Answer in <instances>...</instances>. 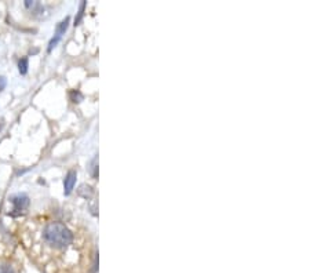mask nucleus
I'll return each instance as SVG.
<instances>
[{
	"label": "nucleus",
	"instance_id": "6e6552de",
	"mask_svg": "<svg viewBox=\"0 0 310 273\" xmlns=\"http://www.w3.org/2000/svg\"><path fill=\"white\" fill-rule=\"evenodd\" d=\"M84 7H86V1H83V3H82V4H80V10H79L78 18L75 19V25H79V22H80V21H82V18H83Z\"/></svg>",
	"mask_w": 310,
	"mask_h": 273
},
{
	"label": "nucleus",
	"instance_id": "9d476101",
	"mask_svg": "<svg viewBox=\"0 0 310 273\" xmlns=\"http://www.w3.org/2000/svg\"><path fill=\"white\" fill-rule=\"evenodd\" d=\"M0 128H1V124H0Z\"/></svg>",
	"mask_w": 310,
	"mask_h": 273
},
{
	"label": "nucleus",
	"instance_id": "1a4fd4ad",
	"mask_svg": "<svg viewBox=\"0 0 310 273\" xmlns=\"http://www.w3.org/2000/svg\"><path fill=\"white\" fill-rule=\"evenodd\" d=\"M6 84H7L6 77L0 76V91H3V90L6 89Z\"/></svg>",
	"mask_w": 310,
	"mask_h": 273
},
{
	"label": "nucleus",
	"instance_id": "f03ea898",
	"mask_svg": "<svg viewBox=\"0 0 310 273\" xmlns=\"http://www.w3.org/2000/svg\"><path fill=\"white\" fill-rule=\"evenodd\" d=\"M10 202L14 206L11 216H20L24 210L28 209V206H29V197L24 195V193H18V195H14V196L10 197Z\"/></svg>",
	"mask_w": 310,
	"mask_h": 273
},
{
	"label": "nucleus",
	"instance_id": "f257e3e1",
	"mask_svg": "<svg viewBox=\"0 0 310 273\" xmlns=\"http://www.w3.org/2000/svg\"><path fill=\"white\" fill-rule=\"evenodd\" d=\"M43 240L55 250H66L75 243V233L65 223L51 221L43 228Z\"/></svg>",
	"mask_w": 310,
	"mask_h": 273
},
{
	"label": "nucleus",
	"instance_id": "20e7f679",
	"mask_svg": "<svg viewBox=\"0 0 310 273\" xmlns=\"http://www.w3.org/2000/svg\"><path fill=\"white\" fill-rule=\"evenodd\" d=\"M76 177H78V174L75 170H71V171H68L66 174V177H65V181H64V193L65 196H69L73 191V188H75V184H76Z\"/></svg>",
	"mask_w": 310,
	"mask_h": 273
},
{
	"label": "nucleus",
	"instance_id": "423d86ee",
	"mask_svg": "<svg viewBox=\"0 0 310 273\" xmlns=\"http://www.w3.org/2000/svg\"><path fill=\"white\" fill-rule=\"evenodd\" d=\"M0 273H17L11 264L8 262H0Z\"/></svg>",
	"mask_w": 310,
	"mask_h": 273
},
{
	"label": "nucleus",
	"instance_id": "7ed1b4c3",
	"mask_svg": "<svg viewBox=\"0 0 310 273\" xmlns=\"http://www.w3.org/2000/svg\"><path fill=\"white\" fill-rule=\"evenodd\" d=\"M69 21H71V18L66 17L64 21H61L58 25H57V28H55V33H54V38H52L51 40H50V43H48V51H51L52 47H55L57 43L61 40L62 35L66 32V29H68V26H69Z\"/></svg>",
	"mask_w": 310,
	"mask_h": 273
},
{
	"label": "nucleus",
	"instance_id": "39448f33",
	"mask_svg": "<svg viewBox=\"0 0 310 273\" xmlns=\"http://www.w3.org/2000/svg\"><path fill=\"white\" fill-rule=\"evenodd\" d=\"M28 68H29V61H28V57L21 58L20 62H18V69H20L21 75H26Z\"/></svg>",
	"mask_w": 310,
	"mask_h": 273
},
{
	"label": "nucleus",
	"instance_id": "0eeeda50",
	"mask_svg": "<svg viewBox=\"0 0 310 273\" xmlns=\"http://www.w3.org/2000/svg\"><path fill=\"white\" fill-rule=\"evenodd\" d=\"M69 97H71V100L73 102H80V101H82V100H83V96H82V94L79 93L78 90H76V91H75V90H73V91H71V94H69Z\"/></svg>",
	"mask_w": 310,
	"mask_h": 273
}]
</instances>
